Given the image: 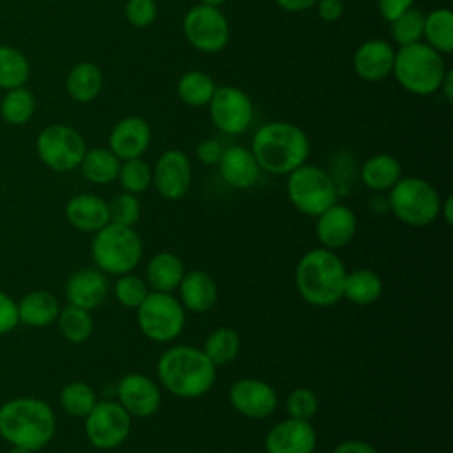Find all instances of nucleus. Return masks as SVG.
Listing matches in <instances>:
<instances>
[{"mask_svg": "<svg viewBox=\"0 0 453 453\" xmlns=\"http://www.w3.org/2000/svg\"><path fill=\"white\" fill-rule=\"evenodd\" d=\"M117 402L133 418H149L161 407V388L159 384L143 373L124 375L115 388Z\"/></svg>", "mask_w": 453, "mask_h": 453, "instance_id": "15", "label": "nucleus"}, {"mask_svg": "<svg viewBox=\"0 0 453 453\" xmlns=\"http://www.w3.org/2000/svg\"><path fill=\"white\" fill-rule=\"evenodd\" d=\"M395 62V48L382 39H368L361 42L354 53L352 65L359 78L379 81L391 74Z\"/></svg>", "mask_w": 453, "mask_h": 453, "instance_id": "20", "label": "nucleus"}, {"mask_svg": "<svg viewBox=\"0 0 453 453\" xmlns=\"http://www.w3.org/2000/svg\"><path fill=\"white\" fill-rule=\"evenodd\" d=\"M159 386L184 400L200 398L211 391L216 380V365L193 345L166 349L156 365Z\"/></svg>", "mask_w": 453, "mask_h": 453, "instance_id": "1", "label": "nucleus"}, {"mask_svg": "<svg viewBox=\"0 0 453 453\" xmlns=\"http://www.w3.org/2000/svg\"><path fill=\"white\" fill-rule=\"evenodd\" d=\"M9 453H34L32 449H27V448H21V446H14Z\"/></svg>", "mask_w": 453, "mask_h": 453, "instance_id": "53", "label": "nucleus"}, {"mask_svg": "<svg viewBox=\"0 0 453 453\" xmlns=\"http://www.w3.org/2000/svg\"><path fill=\"white\" fill-rule=\"evenodd\" d=\"M37 152L41 159L55 172H71L80 166L87 149L81 134L62 124L50 126L37 138Z\"/></svg>", "mask_w": 453, "mask_h": 453, "instance_id": "12", "label": "nucleus"}, {"mask_svg": "<svg viewBox=\"0 0 453 453\" xmlns=\"http://www.w3.org/2000/svg\"><path fill=\"white\" fill-rule=\"evenodd\" d=\"M221 179L235 189L251 188L260 175V166L253 152L241 145H232L223 150V156L218 163Z\"/></svg>", "mask_w": 453, "mask_h": 453, "instance_id": "22", "label": "nucleus"}, {"mask_svg": "<svg viewBox=\"0 0 453 453\" xmlns=\"http://www.w3.org/2000/svg\"><path fill=\"white\" fill-rule=\"evenodd\" d=\"M96 402H97L96 391L85 382H71L64 386L60 393V403L64 411L71 416L85 418L92 411Z\"/></svg>", "mask_w": 453, "mask_h": 453, "instance_id": "39", "label": "nucleus"}, {"mask_svg": "<svg viewBox=\"0 0 453 453\" xmlns=\"http://www.w3.org/2000/svg\"><path fill=\"white\" fill-rule=\"evenodd\" d=\"M18 322V304L7 294L0 292V334L14 329Z\"/></svg>", "mask_w": 453, "mask_h": 453, "instance_id": "44", "label": "nucleus"}, {"mask_svg": "<svg viewBox=\"0 0 453 453\" xmlns=\"http://www.w3.org/2000/svg\"><path fill=\"white\" fill-rule=\"evenodd\" d=\"M264 448L265 453H313L317 434L310 421L287 418L267 432Z\"/></svg>", "mask_w": 453, "mask_h": 453, "instance_id": "17", "label": "nucleus"}, {"mask_svg": "<svg viewBox=\"0 0 453 453\" xmlns=\"http://www.w3.org/2000/svg\"><path fill=\"white\" fill-rule=\"evenodd\" d=\"M108 214L111 223L133 226L142 214V205L138 200V195L122 191L108 203Z\"/></svg>", "mask_w": 453, "mask_h": 453, "instance_id": "41", "label": "nucleus"}, {"mask_svg": "<svg viewBox=\"0 0 453 453\" xmlns=\"http://www.w3.org/2000/svg\"><path fill=\"white\" fill-rule=\"evenodd\" d=\"M357 230V218L354 211L343 203H333L317 216L315 234L322 248L336 251L347 246Z\"/></svg>", "mask_w": 453, "mask_h": 453, "instance_id": "18", "label": "nucleus"}, {"mask_svg": "<svg viewBox=\"0 0 453 453\" xmlns=\"http://www.w3.org/2000/svg\"><path fill=\"white\" fill-rule=\"evenodd\" d=\"M28 78V62L14 48L0 46V87L16 88L21 87Z\"/></svg>", "mask_w": 453, "mask_h": 453, "instance_id": "36", "label": "nucleus"}, {"mask_svg": "<svg viewBox=\"0 0 453 453\" xmlns=\"http://www.w3.org/2000/svg\"><path fill=\"white\" fill-rule=\"evenodd\" d=\"M122 191L140 195L147 191V188L152 184V168L142 159L133 157L120 161L119 175H117Z\"/></svg>", "mask_w": 453, "mask_h": 453, "instance_id": "37", "label": "nucleus"}, {"mask_svg": "<svg viewBox=\"0 0 453 453\" xmlns=\"http://www.w3.org/2000/svg\"><path fill=\"white\" fill-rule=\"evenodd\" d=\"M439 92L442 94V99L451 104L453 103V69H448L442 81H441V87H439Z\"/></svg>", "mask_w": 453, "mask_h": 453, "instance_id": "50", "label": "nucleus"}, {"mask_svg": "<svg viewBox=\"0 0 453 453\" xmlns=\"http://www.w3.org/2000/svg\"><path fill=\"white\" fill-rule=\"evenodd\" d=\"M226 0H200V4H203V5H211V7H219V5H223Z\"/></svg>", "mask_w": 453, "mask_h": 453, "instance_id": "52", "label": "nucleus"}, {"mask_svg": "<svg viewBox=\"0 0 453 453\" xmlns=\"http://www.w3.org/2000/svg\"><path fill=\"white\" fill-rule=\"evenodd\" d=\"M136 322L143 336L156 343H168L180 336L186 310L172 294L150 290L136 308Z\"/></svg>", "mask_w": 453, "mask_h": 453, "instance_id": "9", "label": "nucleus"}, {"mask_svg": "<svg viewBox=\"0 0 453 453\" xmlns=\"http://www.w3.org/2000/svg\"><path fill=\"white\" fill-rule=\"evenodd\" d=\"M184 35L188 42L202 53L223 50L230 39V27L219 7L198 4L184 16Z\"/></svg>", "mask_w": 453, "mask_h": 453, "instance_id": "11", "label": "nucleus"}, {"mask_svg": "<svg viewBox=\"0 0 453 453\" xmlns=\"http://www.w3.org/2000/svg\"><path fill=\"white\" fill-rule=\"evenodd\" d=\"M34 108H35L34 96L30 90L23 87L11 88L0 103V113L4 120L9 124H25L32 117Z\"/></svg>", "mask_w": 453, "mask_h": 453, "instance_id": "35", "label": "nucleus"}, {"mask_svg": "<svg viewBox=\"0 0 453 453\" xmlns=\"http://www.w3.org/2000/svg\"><path fill=\"white\" fill-rule=\"evenodd\" d=\"M191 177V163L179 149L165 150L152 168V184L166 200L182 198L189 191Z\"/></svg>", "mask_w": 453, "mask_h": 453, "instance_id": "16", "label": "nucleus"}, {"mask_svg": "<svg viewBox=\"0 0 453 453\" xmlns=\"http://www.w3.org/2000/svg\"><path fill=\"white\" fill-rule=\"evenodd\" d=\"M69 96L78 103H88L96 99L103 87V74L101 69L92 62H81L74 65L65 81Z\"/></svg>", "mask_w": 453, "mask_h": 453, "instance_id": "30", "label": "nucleus"}, {"mask_svg": "<svg viewBox=\"0 0 453 453\" xmlns=\"http://www.w3.org/2000/svg\"><path fill=\"white\" fill-rule=\"evenodd\" d=\"M230 405L251 419L269 418L278 407L276 389L260 379H239L228 389Z\"/></svg>", "mask_w": 453, "mask_h": 453, "instance_id": "14", "label": "nucleus"}, {"mask_svg": "<svg viewBox=\"0 0 453 453\" xmlns=\"http://www.w3.org/2000/svg\"><path fill=\"white\" fill-rule=\"evenodd\" d=\"M58 301L46 290L27 294L18 304V317L28 326H48L58 317Z\"/></svg>", "mask_w": 453, "mask_h": 453, "instance_id": "28", "label": "nucleus"}, {"mask_svg": "<svg viewBox=\"0 0 453 453\" xmlns=\"http://www.w3.org/2000/svg\"><path fill=\"white\" fill-rule=\"evenodd\" d=\"M131 432L129 412L113 400L96 402L85 416V434L88 442L97 449L119 448Z\"/></svg>", "mask_w": 453, "mask_h": 453, "instance_id": "10", "label": "nucleus"}, {"mask_svg": "<svg viewBox=\"0 0 453 453\" xmlns=\"http://www.w3.org/2000/svg\"><path fill=\"white\" fill-rule=\"evenodd\" d=\"M179 301L193 313L209 311L218 301V285L207 271L193 269L184 273L179 287Z\"/></svg>", "mask_w": 453, "mask_h": 453, "instance_id": "23", "label": "nucleus"}, {"mask_svg": "<svg viewBox=\"0 0 453 453\" xmlns=\"http://www.w3.org/2000/svg\"><path fill=\"white\" fill-rule=\"evenodd\" d=\"M414 5V0H377V9L388 23L396 19L400 14H403L407 9Z\"/></svg>", "mask_w": 453, "mask_h": 453, "instance_id": "46", "label": "nucleus"}, {"mask_svg": "<svg viewBox=\"0 0 453 453\" xmlns=\"http://www.w3.org/2000/svg\"><path fill=\"white\" fill-rule=\"evenodd\" d=\"M90 253L99 271L120 276L131 273L140 264L143 244L133 226L108 221L96 232Z\"/></svg>", "mask_w": 453, "mask_h": 453, "instance_id": "6", "label": "nucleus"}, {"mask_svg": "<svg viewBox=\"0 0 453 453\" xmlns=\"http://www.w3.org/2000/svg\"><path fill=\"white\" fill-rule=\"evenodd\" d=\"M361 180L372 191H389L402 177V165L391 154H373L361 166Z\"/></svg>", "mask_w": 453, "mask_h": 453, "instance_id": "26", "label": "nucleus"}, {"mask_svg": "<svg viewBox=\"0 0 453 453\" xmlns=\"http://www.w3.org/2000/svg\"><path fill=\"white\" fill-rule=\"evenodd\" d=\"M276 4L287 12H303L311 9L317 0H276Z\"/></svg>", "mask_w": 453, "mask_h": 453, "instance_id": "49", "label": "nucleus"}, {"mask_svg": "<svg viewBox=\"0 0 453 453\" xmlns=\"http://www.w3.org/2000/svg\"><path fill=\"white\" fill-rule=\"evenodd\" d=\"M65 216L74 228L94 234L110 221L108 203L90 193L73 196L65 205Z\"/></svg>", "mask_w": 453, "mask_h": 453, "instance_id": "24", "label": "nucleus"}, {"mask_svg": "<svg viewBox=\"0 0 453 453\" xmlns=\"http://www.w3.org/2000/svg\"><path fill=\"white\" fill-rule=\"evenodd\" d=\"M223 150H225V147H223L218 140L207 138V140H203V142L198 143V147H196V157H198L203 165L212 166V165H218V163H219V159H221V156H223Z\"/></svg>", "mask_w": 453, "mask_h": 453, "instance_id": "45", "label": "nucleus"}, {"mask_svg": "<svg viewBox=\"0 0 453 453\" xmlns=\"http://www.w3.org/2000/svg\"><path fill=\"white\" fill-rule=\"evenodd\" d=\"M444 453H449V451H444Z\"/></svg>", "mask_w": 453, "mask_h": 453, "instance_id": "54", "label": "nucleus"}, {"mask_svg": "<svg viewBox=\"0 0 453 453\" xmlns=\"http://www.w3.org/2000/svg\"><path fill=\"white\" fill-rule=\"evenodd\" d=\"M108 296V280L99 269H81L69 276L65 283V297L69 304L83 310H94L104 303Z\"/></svg>", "mask_w": 453, "mask_h": 453, "instance_id": "21", "label": "nucleus"}, {"mask_svg": "<svg viewBox=\"0 0 453 453\" xmlns=\"http://www.w3.org/2000/svg\"><path fill=\"white\" fill-rule=\"evenodd\" d=\"M51 407L37 398H16L0 407V434L14 446L32 451L44 448L55 435Z\"/></svg>", "mask_w": 453, "mask_h": 453, "instance_id": "4", "label": "nucleus"}, {"mask_svg": "<svg viewBox=\"0 0 453 453\" xmlns=\"http://www.w3.org/2000/svg\"><path fill=\"white\" fill-rule=\"evenodd\" d=\"M285 409H287L288 418L310 421L319 411L317 395L308 388H297V389L290 391V395L287 396Z\"/></svg>", "mask_w": 453, "mask_h": 453, "instance_id": "42", "label": "nucleus"}, {"mask_svg": "<svg viewBox=\"0 0 453 453\" xmlns=\"http://www.w3.org/2000/svg\"><path fill=\"white\" fill-rule=\"evenodd\" d=\"M250 150L253 152L260 170L274 175H288L292 170L306 163L310 140L299 126L274 120L257 129Z\"/></svg>", "mask_w": 453, "mask_h": 453, "instance_id": "2", "label": "nucleus"}, {"mask_svg": "<svg viewBox=\"0 0 453 453\" xmlns=\"http://www.w3.org/2000/svg\"><path fill=\"white\" fill-rule=\"evenodd\" d=\"M423 37L430 48L441 55L453 51V12L448 7H439L425 16Z\"/></svg>", "mask_w": 453, "mask_h": 453, "instance_id": "29", "label": "nucleus"}, {"mask_svg": "<svg viewBox=\"0 0 453 453\" xmlns=\"http://www.w3.org/2000/svg\"><path fill=\"white\" fill-rule=\"evenodd\" d=\"M58 327L65 340L73 343H83L88 340L94 329V322L88 310H83L74 304H67L58 311Z\"/></svg>", "mask_w": 453, "mask_h": 453, "instance_id": "34", "label": "nucleus"}, {"mask_svg": "<svg viewBox=\"0 0 453 453\" xmlns=\"http://www.w3.org/2000/svg\"><path fill=\"white\" fill-rule=\"evenodd\" d=\"M319 18L324 21H336L343 14V0H317Z\"/></svg>", "mask_w": 453, "mask_h": 453, "instance_id": "47", "label": "nucleus"}, {"mask_svg": "<svg viewBox=\"0 0 453 453\" xmlns=\"http://www.w3.org/2000/svg\"><path fill=\"white\" fill-rule=\"evenodd\" d=\"M331 453H379L373 444L361 439H349L333 448Z\"/></svg>", "mask_w": 453, "mask_h": 453, "instance_id": "48", "label": "nucleus"}, {"mask_svg": "<svg viewBox=\"0 0 453 453\" xmlns=\"http://www.w3.org/2000/svg\"><path fill=\"white\" fill-rule=\"evenodd\" d=\"M423 23H425V14L412 5L411 9H407L403 14H400L396 19L389 23L393 42H396L398 46H407L421 41Z\"/></svg>", "mask_w": 453, "mask_h": 453, "instance_id": "38", "label": "nucleus"}, {"mask_svg": "<svg viewBox=\"0 0 453 453\" xmlns=\"http://www.w3.org/2000/svg\"><path fill=\"white\" fill-rule=\"evenodd\" d=\"M209 113L212 124L225 134H239L248 129L253 120V103L246 92L234 85L216 87Z\"/></svg>", "mask_w": 453, "mask_h": 453, "instance_id": "13", "label": "nucleus"}, {"mask_svg": "<svg viewBox=\"0 0 453 453\" xmlns=\"http://www.w3.org/2000/svg\"><path fill=\"white\" fill-rule=\"evenodd\" d=\"M113 294L124 308L136 310L142 304V301L147 297L149 287H147L145 280H142L140 276H136L133 273H126L117 278V281L113 285Z\"/></svg>", "mask_w": 453, "mask_h": 453, "instance_id": "40", "label": "nucleus"}, {"mask_svg": "<svg viewBox=\"0 0 453 453\" xmlns=\"http://www.w3.org/2000/svg\"><path fill=\"white\" fill-rule=\"evenodd\" d=\"M290 203L306 216H319L338 202V189L331 175L315 165L303 163L287 175Z\"/></svg>", "mask_w": 453, "mask_h": 453, "instance_id": "8", "label": "nucleus"}, {"mask_svg": "<svg viewBox=\"0 0 453 453\" xmlns=\"http://www.w3.org/2000/svg\"><path fill=\"white\" fill-rule=\"evenodd\" d=\"M81 173L94 184H110L117 179L120 159L110 149H90L85 152L81 163Z\"/></svg>", "mask_w": 453, "mask_h": 453, "instance_id": "31", "label": "nucleus"}, {"mask_svg": "<svg viewBox=\"0 0 453 453\" xmlns=\"http://www.w3.org/2000/svg\"><path fill=\"white\" fill-rule=\"evenodd\" d=\"M347 269L336 251L313 248L296 265V287L299 296L311 306H333L343 297Z\"/></svg>", "mask_w": 453, "mask_h": 453, "instance_id": "3", "label": "nucleus"}, {"mask_svg": "<svg viewBox=\"0 0 453 453\" xmlns=\"http://www.w3.org/2000/svg\"><path fill=\"white\" fill-rule=\"evenodd\" d=\"M184 262L179 255L170 251L156 253L145 267V283L154 292L172 294L177 290L184 276Z\"/></svg>", "mask_w": 453, "mask_h": 453, "instance_id": "25", "label": "nucleus"}, {"mask_svg": "<svg viewBox=\"0 0 453 453\" xmlns=\"http://www.w3.org/2000/svg\"><path fill=\"white\" fill-rule=\"evenodd\" d=\"M382 296V280L375 271L356 269L347 273L343 297L357 306L373 304Z\"/></svg>", "mask_w": 453, "mask_h": 453, "instance_id": "27", "label": "nucleus"}, {"mask_svg": "<svg viewBox=\"0 0 453 453\" xmlns=\"http://www.w3.org/2000/svg\"><path fill=\"white\" fill-rule=\"evenodd\" d=\"M441 195L421 177H400L388 193V209L409 226H426L439 218Z\"/></svg>", "mask_w": 453, "mask_h": 453, "instance_id": "7", "label": "nucleus"}, {"mask_svg": "<svg viewBox=\"0 0 453 453\" xmlns=\"http://www.w3.org/2000/svg\"><path fill=\"white\" fill-rule=\"evenodd\" d=\"M216 90L214 80L203 71H188L177 81L179 99L188 106H205L209 104Z\"/></svg>", "mask_w": 453, "mask_h": 453, "instance_id": "33", "label": "nucleus"}, {"mask_svg": "<svg viewBox=\"0 0 453 453\" xmlns=\"http://www.w3.org/2000/svg\"><path fill=\"white\" fill-rule=\"evenodd\" d=\"M157 16V5L154 0H127L126 18L136 28H145L154 23Z\"/></svg>", "mask_w": 453, "mask_h": 453, "instance_id": "43", "label": "nucleus"}, {"mask_svg": "<svg viewBox=\"0 0 453 453\" xmlns=\"http://www.w3.org/2000/svg\"><path fill=\"white\" fill-rule=\"evenodd\" d=\"M150 143V126L142 117H126L119 120L108 138V149L120 159L142 157Z\"/></svg>", "mask_w": 453, "mask_h": 453, "instance_id": "19", "label": "nucleus"}, {"mask_svg": "<svg viewBox=\"0 0 453 453\" xmlns=\"http://www.w3.org/2000/svg\"><path fill=\"white\" fill-rule=\"evenodd\" d=\"M453 196L448 195L444 200H441V207H439V216H442V219L451 225L453 223Z\"/></svg>", "mask_w": 453, "mask_h": 453, "instance_id": "51", "label": "nucleus"}, {"mask_svg": "<svg viewBox=\"0 0 453 453\" xmlns=\"http://www.w3.org/2000/svg\"><path fill=\"white\" fill-rule=\"evenodd\" d=\"M448 67L439 51L426 42H412L395 51L393 74L402 88L414 96H430L439 92Z\"/></svg>", "mask_w": 453, "mask_h": 453, "instance_id": "5", "label": "nucleus"}, {"mask_svg": "<svg viewBox=\"0 0 453 453\" xmlns=\"http://www.w3.org/2000/svg\"><path fill=\"white\" fill-rule=\"evenodd\" d=\"M202 350L216 366L228 365L241 352V336L232 327H218L205 338Z\"/></svg>", "mask_w": 453, "mask_h": 453, "instance_id": "32", "label": "nucleus"}]
</instances>
